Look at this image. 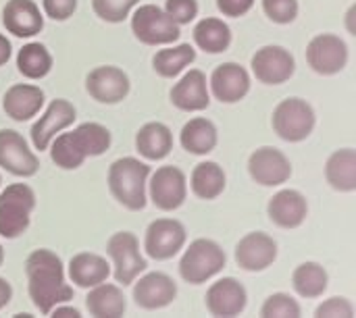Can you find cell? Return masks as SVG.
Returning <instances> with one entry per match:
<instances>
[{
    "label": "cell",
    "instance_id": "obj_1",
    "mask_svg": "<svg viewBox=\"0 0 356 318\" xmlns=\"http://www.w3.org/2000/svg\"><path fill=\"white\" fill-rule=\"evenodd\" d=\"M25 275L29 300L42 315H50L54 306L73 300V287L67 283L65 265L52 250H33L25 260Z\"/></svg>",
    "mask_w": 356,
    "mask_h": 318
},
{
    "label": "cell",
    "instance_id": "obj_2",
    "mask_svg": "<svg viewBox=\"0 0 356 318\" xmlns=\"http://www.w3.org/2000/svg\"><path fill=\"white\" fill-rule=\"evenodd\" d=\"M150 167L134 156L117 158L108 167V190L113 198L127 210L138 212L146 208V183Z\"/></svg>",
    "mask_w": 356,
    "mask_h": 318
},
{
    "label": "cell",
    "instance_id": "obj_3",
    "mask_svg": "<svg viewBox=\"0 0 356 318\" xmlns=\"http://www.w3.org/2000/svg\"><path fill=\"white\" fill-rule=\"evenodd\" d=\"M227 265L225 250L209 237L194 240L179 260V275L190 285H200L219 275Z\"/></svg>",
    "mask_w": 356,
    "mask_h": 318
},
{
    "label": "cell",
    "instance_id": "obj_4",
    "mask_svg": "<svg viewBox=\"0 0 356 318\" xmlns=\"http://www.w3.org/2000/svg\"><path fill=\"white\" fill-rule=\"evenodd\" d=\"M35 208V192L27 183H13L0 192V235L17 240L29 227Z\"/></svg>",
    "mask_w": 356,
    "mask_h": 318
},
{
    "label": "cell",
    "instance_id": "obj_5",
    "mask_svg": "<svg viewBox=\"0 0 356 318\" xmlns=\"http://www.w3.org/2000/svg\"><path fill=\"white\" fill-rule=\"evenodd\" d=\"M315 108L302 98H286L273 108V131L290 144L305 142L315 129Z\"/></svg>",
    "mask_w": 356,
    "mask_h": 318
},
{
    "label": "cell",
    "instance_id": "obj_6",
    "mask_svg": "<svg viewBox=\"0 0 356 318\" xmlns=\"http://www.w3.org/2000/svg\"><path fill=\"white\" fill-rule=\"evenodd\" d=\"M131 31L146 46H165L179 40V25L156 4H140L131 15Z\"/></svg>",
    "mask_w": 356,
    "mask_h": 318
},
{
    "label": "cell",
    "instance_id": "obj_7",
    "mask_svg": "<svg viewBox=\"0 0 356 318\" xmlns=\"http://www.w3.org/2000/svg\"><path fill=\"white\" fill-rule=\"evenodd\" d=\"M106 254L113 260V273L117 283L131 285L146 269L148 262L140 254V242L131 231L113 233L106 242Z\"/></svg>",
    "mask_w": 356,
    "mask_h": 318
},
{
    "label": "cell",
    "instance_id": "obj_8",
    "mask_svg": "<svg viewBox=\"0 0 356 318\" xmlns=\"http://www.w3.org/2000/svg\"><path fill=\"white\" fill-rule=\"evenodd\" d=\"M146 185H148L150 202L163 212L177 210L188 198L186 173L179 167H173V165L159 167L152 173V177H150V181Z\"/></svg>",
    "mask_w": 356,
    "mask_h": 318
},
{
    "label": "cell",
    "instance_id": "obj_9",
    "mask_svg": "<svg viewBox=\"0 0 356 318\" xmlns=\"http://www.w3.org/2000/svg\"><path fill=\"white\" fill-rule=\"evenodd\" d=\"M188 233L177 219H156L148 225L144 235V250L152 260H171L186 246Z\"/></svg>",
    "mask_w": 356,
    "mask_h": 318
},
{
    "label": "cell",
    "instance_id": "obj_10",
    "mask_svg": "<svg viewBox=\"0 0 356 318\" xmlns=\"http://www.w3.org/2000/svg\"><path fill=\"white\" fill-rule=\"evenodd\" d=\"M307 62L319 75H338L348 65V46L336 33H319L307 46Z\"/></svg>",
    "mask_w": 356,
    "mask_h": 318
},
{
    "label": "cell",
    "instance_id": "obj_11",
    "mask_svg": "<svg viewBox=\"0 0 356 318\" xmlns=\"http://www.w3.org/2000/svg\"><path fill=\"white\" fill-rule=\"evenodd\" d=\"M250 67H252L254 77H257L261 83H267V85H282V83H286V81L294 75V71H296V60H294V54H292L288 48L269 44V46L259 48V50L252 54Z\"/></svg>",
    "mask_w": 356,
    "mask_h": 318
},
{
    "label": "cell",
    "instance_id": "obj_12",
    "mask_svg": "<svg viewBox=\"0 0 356 318\" xmlns=\"http://www.w3.org/2000/svg\"><path fill=\"white\" fill-rule=\"evenodd\" d=\"M129 77L115 65H102L86 75V92L100 104H119L129 94Z\"/></svg>",
    "mask_w": 356,
    "mask_h": 318
},
{
    "label": "cell",
    "instance_id": "obj_13",
    "mask_svg": "<svg viewBox=\"0 0 356 318\" xmlns=\"http://www.w3.org/2000/svg\"><path fill=\"white\" fill-rule=\"evenodd\" d=\"M248 173L252 181H257L259 185L275 187V185L286 183L292 177V162L282 150L273 146H263L250 154Z\"/></svg>",
    "mask_w": 356,
    "mask_h": 318
},
{
    "label": "cell",
    "instance_id": "obj_14",
    "mask_svg": "<svg viewBox=\"0 0 356 318\" xmlns=\"http://www.w3.org/2000/svg\"><path fill=\"white\" fill-rule=\"evenodd\" d=\"M77 119V110L75 106L65 100V98H54L48 108L44 110V115L31 125V131H29V137H31V144L35 150H48L52 137L56 133H60L63 129L71 127Z\"/></svg>",
    "mask_w": 356,
    "mask_h": 318
},
{
    "label": "cell",
    "instance_id": "obj_15",
    "mask_svg": "<svg viewBox=\"0 0 356 318\" xmlns=\"http://www.w3.org/2000/svg\"><path fill=\"white\" fill-rule=\"evenodd\" d=\"M0 167L15 177H33L40 169L38 156L15 129H0Z\"/></svg>",
    "mask_w": 356,
    "mask_h": 318
},
{
    "label": "cell",
    "instance_id": "obj_16",
    "mask_svg": "<svg viewBox=\"0 0 356 318\" xmlns=\"http://www.w3.org/2000/svg\"><path fill=\"white\" fill-rule=\"evenodd\" d=\"M234 256L242 271L261 273L277 260V242L265 231H252L238 242Z\"/></svg>",
    "mask_w": 356,
    "mask_h": 318
},
{
    "label": "cell",
    "instance_id": "obj_17",
    "mask_svg": "<svg viewBox=\"0 0 356 318\" xmlns=\"http://www.w3.org/2000/svg\"><path fill=\"white\" fill-rule=\"evenodd\" d=\"M177 298V283L167 273L154 271L134 283V302L142 310H161Z\"/></svg>",
    "mask_w": 356,
    "mask_h": 318
},
{
    "label": "cell",
    "instance_id": "obj_18",
    "mask_svg": "<svg viewBox=\"0 0 356 318\" xmlns=\"http://www.w3.org/2000/svg\"><path fill=\"white\" fill-rule=\"evenodd\" d=\"M204 304L213 317H238L244 312L248 304V294H246V287L238 279L223 277L207 290Z\"/></svg>",
    "mask_w": 356,
    "mask_h": 318
},
{
    "label": "cell",
    "instance_id": "obj_19",
    "mask_svg": "<svg viewBox=\"0 0 356 318\" xmlns=\"http://www.w3.org/2000/svg\"><path fill=\"white\" fill-rule=\"evenodd\" d=\"M211 92L223 104H236L250 92V73L240 62H223L211 75Z\"/></svg>",
    "mask_w": 356,
    "mask_h": 318
},
{
    "label": "cell",
    "instance_id": "obj_20",
    "mask_svg": "<svg viewBox=\"0 0 356 318\" xmlns=\"http://www.w3.org/2000/svg\"><path fill=\"white\" fill-rule=\"evenodd\" d=\"M269 221L280 229H298L309 215V202L298 190H280L267 204Z\"/></svg>",
    "mask_w": 356,
    "mask_h": 318
},
{
    "label": "cell",
    "instance_id": "obj_21",
    "mask_svg": "<svg viewBox=\"0 0 356 318\" xmlns=\"http://www.w3.org/2000/svg\"><path fill=\"white\" fill-rule=\"evenodd\" d=\"M171 104L184 112H200L209 108L211 96L207 87V75L200 69H190L169 92Z\"/></svg>",
    "mask_w": 356,
    "mask_h": 318
},
{
    "label": "cell",
    "instance_id": "obj_22",
    "mask_svg": "<svg viewBox=\"0 0 356 318\" xmlns=\"http://www.w3.org/2000/svg\"><path fill=\"white\" fill-rule=\"evenodd\" d=\"M2 25L17 37H33L44 29V17L33 0H6L2 6Z\"/></svg>",
    "mask_w": 356,
    "mask_h": 318
},
{
    "label": "cell",
    "instance_id": "obj_23",
    "mask_svg": "<svg viewBox=\"0 0 356 318\" xmlns=\"http://www.w3.org/2000/svg\"><path fill=\"white\" fill-rule=\"evenodd\" d=\"M44 100H46V96H44L42 87L31 85V83H15L4 92L2 108L6 112V117L23 123L42 110Z\"/></svg>",
    "mask_w": 356,
    "mask_h": 318
},
{
    "label": "cell",
    "instance_id": "obj_24",
    "mask_svg": "<svg viewBox=\"0 0 356 318\" xmlns=\"http://www.w3.org/2000/svg\"><path fill=\"white\" fill-rule=\"evenodd\" d=\"M111 275V265L104 256L94 252H79L69 260V279L81 290H90Z\"/></svg>",
    "mask_w": 356,
    "mask_h": 318
},
{
    "label": "cell",
    "instance_id": "obj_25",
    "mask_svg": "<svg viewBox=\"0 0 356 318\" xmlns=\"http://www.w3.org/2000/svg\"><path fill=\"white\" fill-rule=\"evenodd\" d=\"M136 150L146 160H163L173 150V133L161 121L142 125L136 133Z\"/></svg>",
    "mask_w": 356,
    "mask_h": 318
},
{
    "label": "cell",
    "instance_id": "obj_26",
    "mask_svg": "<svg viewBox=\"0 0 356 318\" xmlns=\"http://www.w3.org/2000/svg\"><path fill=\"white\" fill-rule=\"evenodd\" d=\"M86 308L92 317L96 318L123 317L127 310L125 294L119 285L102 281V283L90 287V294L86 296Z\"/></svg>",
    "mask_w": 356,
    "mask_h": 318
},
{
    "label": "cell",
    "instance_id": "obj_27",
    "mask_svg": "<svg viewBox=\"0 0 356 318\" xmlns=\"http://www.w3.org/2000/svg\"><path fill=\"white\" fill-rule=\"evenodd\" d=\"M179 142L186 152L196 156H207L217 148L219 133L213 121H209L207 117H194L181 127Z\"/></svg>",
    "mask_w": 356,
    "mask_h": 318
},
{
    "label": "cell",
    "instance_id": "obj_28",
    "mask_svg": "<svg viewBox=\"0 0 356 318\" xmlns=\"http://www.w3.org/2000/svg\"><path fill=\"white\" fill-rule=\"evenodd\" d=\"M325 179L327 183L342 194L356 192V150L342 148L336 150L325 162Z\"/></svg>",
    "mask_w": 356,
    "mask_h": 318
},
{
    "label": "cell",
    "instance_id": "obj_29",
    "mask_svg": "<svg viewBox=\"0 0 356 318\" xmlns=\"http://www.w3.org/2000/svg\"><path fill=\"white\" fill-rule=\"evenodd\" d=\"M225 185H227L225 171L215 160L198 162L190 175L192 194L200 200H217L225 192Z\"/></svg>",
    "mask_w": 356,
    "mask_h": 318
},
{
    "label": "cell",
    "instance_id": "obj_30",
    "mask_svg": "<svg viewBox=\"0 0 356 318\" xmlns=\"http://www.w3.org/2000/svg\"><path fill=\"white\" fill-rule=\"evenodd\" d=\"M192 37L194 44L209 54H221L232 46V29L223 19L217 17L200 19L192 31Z\"/></svg>",
    "mask_w": 356,
    "mask_h": 318
},
{
    "label": "cell",
    "instance_id": "obj_31",
    "mask_svg": "<svg viewBox=\"0 0 356 318\" xmlns=\"http://www.w3.org/2000/svg\"><path fill=\"white\" fill-rule=\"evenodd\" d=\"M330 285V275L319 262H302L294 269L292 273V287L300 298L315 300L321 298L327 292Z\"/></svg>",
    "mask_w": 356,
    "mask_h": 318
},
{
    "label": "cell",
    "instance_id": "obj_32",
    "mask_svg": "<svg viewBox=\"0 0 356 318\" xmlns=\"http://www.w3.org/2000/svg\"><path fill=\"white\" fill-rule=\"evenodd\" d=\"M196 60V50L190 44H177L173 48H163L152 56V69L159 77L173 79L186 67Z\"/></svg>",
    "mask_w": 356,
    "mask_h": 318
},
{
    "label": "cell",
    "instance_id": "obj_33",
    "mask_svg": "<svg viewBox=\"0 0 356 318\" xmlns=\"http://www.w3.org/2000/svg\"><path fill=\"white\" fill-rule=\"evenodd\" d=\"M17 69L27 79H42L52 69V54L44 44L29 42L17 54Z\"/></svg>",
    "mask_w": 356,
    "mask_h": 318
},
{
    "label": "cell",
    "instance_id": "obj_34",
    "mask_svg": "<svg viewBox=\"0 0 356 318\" xmlns=\"http://www.w3.org/2000/svg\"><path fill=\"white\" fill-rule=\"evenodd\" d=\"M71 133L75 137L77 148L81 150V154L86 158L104 154L111 148V142H113L111 140V131L104 125L94 123V121H88V123L77 125Z\"/></svg>",
    "mask_w": 356,
    "mask_h": 318
},
{
    "label": "cell",
    "instance_id": "obj_35",
    "mask_svg": "<svg viewBox=\"0 0 356 318\" xmlns=\"http://www.w3.org/2000/svg\"><path fill=\"white\" fill-rule=\"evenodd\" d=\"M48 148H50V158H52V162H54L58 169H63V171H75V169H79V167L83 165V160H86V156H83L81 150L77 148L75 137H73L71 131L54 135Z\"/></svg>",
    "mask_w": 356,
    "mask_h": 318
},
{
    "label": "cell",
    "instance_id": "obj_36",
    "mask_svg": "<svg viewBox=\"0 0 356 318\" xmlns=\"http://www.w3.org/2000/svg\"><path fill=\"white\" fill-rule=\"evenodd\" d=\"M302 315L300 304L284 292H277L265 300L261 306V317L263 318H298Z\"/></svg>",
    "mask_w": 356,
    "mask_h": 318
},
{
    "label": "cell",
    "instance_id": "obj_37",
    "mask_svg": "<svg viewBox=\"0 0 356 318\" xmlns=\"http://www.w3.org/2000/svg\"><path fill=\"white\" fill-rule=\"evenodd\" d=\"M140 4V0H92L96 17L106 23H121Z\"/></svg>",
    "mask_w": 356,
    "mask_h": 318
},
{
    "label": "cell",
    "instance_id": "obj_38",
    "mask_svg": "<svg viewBox=\"0 0 356 318\" xmlns=\"http://www.w3.org/2000/svg\"><path fill=\"white\" fill-rule=\"evenodd\" d=\"M298 0H263V10L269 21L277 25H290L298 17Z\"/></svg>",
    "mask_w": 356,
    "mask_h": 318
},
{
    "label": "cell",
    "instance_id": "obj_39",
    "mask_svg": "<svg viewBox=\"0 0 356 318\" xmlns=\"http://www.w3.org/2000/svg\"><path fill=\"white\" fill-rule=\"evenodd\" d=\"M163 10L181 27L198 17V0H165Z\"/></svg>",
    "mask_w": 356,
    "mask_h": 318
},
{
    "label": "cell",
    "instance_id": "obj_40",
    "mask_svg": "<svg viewBox=\"0 0 356 318\" xmlns=\"http://www.w3.org/2000/svg\"><path fill=\"white\" fill-rule=\"evenodd\" d=\"M317 318H353L355 317V306L348 298L342 296H334L330 300H325L323 304L317 306L315 310Z\"/></svg>",
    "mask_w": 356,
    "mask_h": 318
},
{
    "label": "cell",
    "instance_id": "obj_41",
    "mask_svg": "<svg viewBox=\"0 0 356 318\" xmlns=\"http://www.w3.org/2000/svg\"><path fill=\"white\" fill-rule=\"evenodd\" d=\"M46 17L54 21H67L77 10V0H42Z\"/></svg>",
    "mask_w": 356,
    "mask_h": 318
},
{
    "label": "cell",
    "instance_id": "obj_42",
    "mask_svg": "<svg viewBox=\"0 0 356 318\" xmlns=\"http://www.w3.org/2000/svg\"><path fill=\"white\" fill-rule=\"evenodd\" d=\"M254 2L257 0H217V8L223 12V17L238 19L244 17L254 6Z\"/></svg>",
    "mask_w": 356,
    "mask_h": 318
},
{
    "label": "cell",
    "instance_id": "obj_43",
    "mask_svg": "<svg viewBox=\"0 0 356 318\" xmlns=\"http://www.w3.org/2000/svg\"><path fill=\"white\" fill-rule=\"evenodd\" d=\"M50 315L56 318H79L81 317V312H79L75 306H63V304L54 306V308L50 310Z\"/></svg>",
    "mask_w": 356,
    "mask_h": 318
},
{
    "label": "cell",
    "instance_id": "obj_44",
    "mask_svg": "<svg viewBox=\"0 0 356 318\" xmlns=\"http://www.w3.org/2000/svg\"><path fill=\"white\" fill-rule=\"evenodd\" d=\"M10 298H13V287H10V283H8L4 277H0V310L6 308V306L10 304Z\"/></svg>",
    "mask_w": 356,
    "mask_h": 318
},
{
    "label": "cell",
    "instance_id": "obj_45",
    "mask_svg": "<svg viewBox=\"0 0 356 318\" xmlns=\"http://www.w3.org/2000/svg\"><path fill=\"white\" fill-rule=\"evenodd\" d=\"M10 54H13V46H10V42H8V37H6L4 33H0V67L8 62Z\"/></svg>",
    "mask_w": 356,
    "mask_h": 318
},
{
    "label": "cell",
    "instance_id": "obj_46",
    "mask_svg": "<svg viewBox=\"0 0 356 318\" xmlns=\"http://www.w3.org/2000/svg\"><path fill=\"white\" fill-rule=\"evenodd\" d=\"M2 262H4V248L0 246V267H2Z\"/></svg>",
    "mask_w": 356,
    "mask_h": 318
},
{
    "label": "cell",
    "instance_id": "obj_47",
    "mask_svg": "<svg viewBox=\"0 0 356 318\" xmlns=\"http://www.w3.org/2000/svg\"><path fill=\"white\" fill-rule=\"evenodd\" d=\"M0 185H2V177H0Z\"/></svg>",
    "mask_w": 356,
    "mask_h": 318
}]
</instances>
